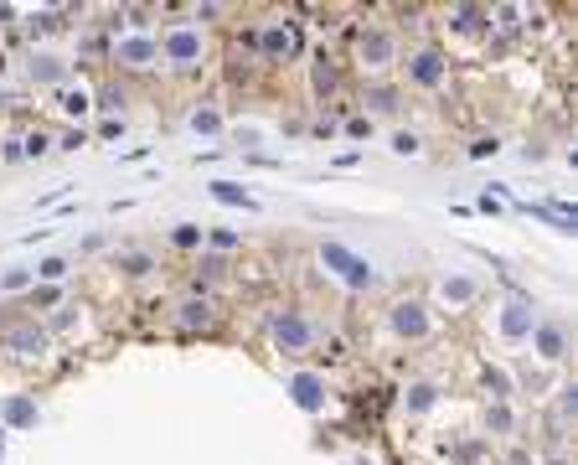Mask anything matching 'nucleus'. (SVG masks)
Listing matches in <instances>:
<instances>
[{"label":"nucleus","mask_w":578,"mask_h":465,"mask_svg":"<svg viewBox=\"0 0 578 465\" xmlns=\"http://www.w3.org/2000/svg\"><path fill=\"white\" fill-rule=\"evenodd\" d=\"M155 42H160V62H171V67H197L202 52H207L202 31L191 27V21H171V27L155 36Z\"/></svg>","instance_id":"1"},{"label":"nucleus","mask_w":578,"mask_h":465,"mask_svg":"<svg viewBox=\"0 0 578 465\" xmlns=\"http://www.w3.org/2000/svg\"><path fill=\"white\" fill-rule=\"evenodd\" d=\"M320 264H326L341 284H351V290H372V284H377V269L366 264L362 253H351L346 244H320Z\"/></svg>","instance_id":"2"},{"label":"nucleus","mask_w":578,"mask_h":465,"mask_svg":"<svg viewBox=\"0 0 578 465\" xmlns=\"http://www.w3.org/2000/svg\"><path fill=\"white\" fill-rule=\"evenodd\" d=\"M300 52V31L289 21H264L258 27V62H284Z\"/></svg>","instance_id":"3"},{"label":"nucleus","mask_w":578,"mask_h":465,"mask_svg":"<svg viewBox=\"0 0 578 465\" xmlns=\"http://www.w3.org/2000/svg\"><path fill=\"white\" fill-rule=\"evenodd\" d=\"M274 346L279 352H289V357H300V352L315 346V326L304 321L300 310H284V315L274 321Z\"/></svg>","instance_id":"4"},{"label":"nucleus","mask_w":578,"mask_h":465,"mask_svg":"<svg viewBox=\"0 0 578 465\" xmlns=\"http://www.w3.org/2000/svg\"><path fill=\"white\" fill-rule=\"evenodd\" d=\"M114 62H119L124 73H150L155 62H160V42L155 36H119L114 42Z\"/></svg>","instance_id":"5"},{"label":"nucleus","mask_w":578,"mask_h":465,"mask_svg":"<svg viewBox=\"0 0 578 465\" xmlns=\"http://www.w3.org/2000/svg\"><path fill=\"white\" fill-rule=\"evenodd\" d=\"M408 83L413 89H439L444 78H450V62H444V52H434V47H419V52H408Z\"/></svg>","instance_id":"6"},{"label":"nucleus","mask_w":578,"mask_h":465,"mask_svg":"<svg viewBox=\"0 0 578 465\" xmlns=\"http://www.w3.org/2000/svg\"><path fill=\"white\" fill-rule=\"evenodd\" d=\"M357 58H362V67H372V73H382L388 62H397V42H393V31L366 27V31H362V47H357Z\"/></svg>","instance_id":"7"},{"label":"nucleus","mask_w":578,"mask_h":465,"mask_svg":"<svg viewBox=\"0 0 578 465\" xmlns=\"http://www.w3.org/2000/svg\"><path fill=\"white\" fill-rule=\"evenodd\" d=\"M393 331L408 341H424L434 331V321H428V310L419 300H403V306H393Z\"/></svg>","instance_id":"8"},{"label":"nucleus","mask_w":578,"mask_h":465,"mask_svg":"<svg viewBox=\"0 0 578 465\" xmlns=\"http://www.w3.org/2000/svg\"><path fill=\"white\" fill-rule=\"evenodd\" d=\"M176 326H181V331H212V326H217V306L207 300V295H191V300L176 306Z\"/></svg>","instance_id":"9"},{"label":"nucleus","mask_w":578,"mask_h":465,"mask_svg":"<svg viewBox=\"0 0 578 465\" xmlns=\"http://www.w3.org/2000/svg\"><path fill=\"white\" fill-rule=\"evenodd\" d=\"M532 326H537V315H532V306H506V315H501V331L517 341V337H532Z\"/></svg>","instance_id":"10"},{"label":"nucleus","mask_w":578,"mask_h":465,"mask_svg":"<svg viewBox=\"0 0 578 465\" xmlns=\"http://www.w3.org/2000/svg\"><path fill=\"white\" fill-rule=\"evenodd\" d=\"M532 337H537V352H543L548 362H558V357L568 352V331H563V326H532Z\"/></svg>","instance_id":"11"},{"label":"nucleus","mask_w":578,"mask_h":465,"mask_svg":"<svg viewBox=\"0 0 578 465\" xmlns=\"http://www.w3.org/2000/svg\"><path fill=\"white\" fill-rule=\"evenodd\" d=\"M207 191H212L222 207H243V213H253V207H258V202H253V197H248V191H243L238 182H212Z\"/></svg>","instance_id":"12"},{"label":"nucleus","mask_w":578,"mask_h":465,"mask_svg":"<svg viewBox=\"0 0 578 465\" xmlns=\"http://www.w3.org/2000/svg\"><path fill=\"white\" fill-rule=\"evenodd\" d=\"M58 109L67 114V120H78V114H89V109H93V93L89 89H62L58 93Z\"/></svg>","instance_id":"13"},{"label":"nucleus","mask_w":578,"mask_h":465,"mask_svg":"<svg viewBox=\"0 0 578 465\" xmlns=\"http://www.w3.org/2000/svg\"><path fill=\"white\" fill-rule=\"evenodd\" d=\"M31 78L36 83H62L67 67H62V58H31Z\"/></svg>","instance_id":"14"},{"label":"nucleus","mask_w":578,"mask_h":465,"mask_svg":"<svg viewBox=\"0 0 578 465\" xmlns=\"http://www.w3.org/2000/svg\"><path fill=\"white\" fill-rule=\"evenodd\" d=\"M5 346H11V352H21V357H31V352H42V346H47V337H42V331H11V337H5Z\"/></svg>","instance_id":"15"},{"label":"nucleus","mask_w":578,"mask_h":465,"mask_svg":"<svg viewBox=\"0 0 578 465\" xmlns=\"http://www.w3.org/2000/svg\"><path fill=\"white\" fill-rule=\"evenodd\" d=\"M129 104V93L124 89H98L93 93V109H104V114H114V109H124Z\"/></svg>","instance_id":"16"},{"label":"nucleus","mask_w":578,"mask_h":465,"mask_svg":"<svg viewBox=\"0 0 578 465\" xmlns=\"http://www.w3.org/2000/svg\"><path fill=\"white\" fill-rule=\"evenodd\" d=\"M408 408H413V414H428V408H434V388H428V383H413V388H408Z\"/></svg>","instance_id":"17"},{"label":"nucleus","mask_w":578,"mask_h":465,"mask_svg":"<svg viewBox=\"0 0 578 465\" xmlns=\"http://www.w3.org/2000/svg\"><path fill=\"white\" fill-rule=\"evenodd\" d=\"M5 419H11V424H36V408H31L27 399H11L5 403Z\"/></svg>","instance_id":"18"},{"label":"nucleus","mask_w":578,"mask_h":465,"mask_svg":"<svg viewBox=\"0 0 578 465\" xmlns=\"http://www.w3.org/2000/svg\"><path fill=\"white\" fill-rule=\"evenodd\" d=\"M119 269H124V275H150V269H155V259H150V253H124V259H119Z\"/></svg>","instance_id":"19"},{"label":"nucleus","mask_w":578,"mask_h":465,"mask_svg":"<svg viewBox=\"0 0 578 465\" xmlns=\"http://www.w3.org/2000/svg\"><path fill=\"white\" fill-rule=\"evenodd\" d=\"M393 151L397 155H419V151H424V140H419L413 129H397V135H393Z\"/></svg>","instance_id":"20"},{"label":"nucleus","mask_w":578,"mask_h":465,"mask_svg":"<svg viewBox=\"0 0 578 465\" xmlns=\"http://www.w3.org/2000/svg\"><path fill=\"white\" fill-rule=\"evenodd\" d=\"M202 238H207V233H202V228H191V222H181V228L171 233V244H176V248H197Z\"/></svg>","instance_id":"21"},{"label":"nucleus","mask_w":578,"mask_h":465,"mask_svg":"<svg viewBox=\"0 0 578 465\" xmlns=\"http://www.w3.org/2000/svg\"><path fill=\"white\" fill-rule=\"evenodd\" d=\"M315 393H320V383H315V377H295V399H300L304 408H315V403H320Z\"/></svg>","instance_id":"22"},{"label":"nucleus","mask_w":578,"mask_h":465,"mask_svg":"<svg viewBox=\"0 0 578 465\" xmlns=\"http://www.w3.org/2000/svg\"><path fill=\"white\" fill-rule=\"evenodd\" d=\"M47 151H52V140H47L42 129H36V135H27V140H21V155H47Z\"/></svg>","instance_id":"23"},{"label":"nucleus","mask_w":578,"mask_h":465,"mask_svg":"<svg viewBox=\"0 0 578 465\" xmlns=\"http://www.w3.org/2000/svg\"><path fill=\"white\" fill-rule=\"evenodd\" d=\"M501 151V140H496V135H481V140H470V155H475V160H486V155H496Z\"/></svg>","instance_id":"24"},{"label":"nucleus","mask_w":578,"mask_h":465,"mask_svg":"<svg viewBox=\"0 0 578 465\" xmlns=\"http://www.w3.org/2000/svg\"><path fill=\"white\" fill-rule=\"evenodd\" d=\"M36 275H42V279H62V275H67V259H42Z\"/></svg>","instance_id":"25"},{"label":"nucleus","mask_w":578,"mask_h":465,"mask_svg":"<svg viewBox=\"0 0 578 465\" xmlns=\"http://www.w3.org/2000/svg\"><path fill=\"white\" fill-rule=\"evenodd\" d=\"M444 295H455V300H470V295H475V284H470V279H444Z\"/></svg>","instance_id":"26"},{"label":"nucleus","mask_w":578,"mask_h":465,"mask_svg":"<svg viewBox=\"0 0 578 465\" xmlns=\"http://www.w3.org/2000/svg\"><path fill=\"white\" fill-rule=\"evenodd\" d=\"M393 98H397L393 89H372V93H366V104H372V109H397Z\"/></svg>","instance_id":"27"},{"label":"nucleus","mask_w":578,"mask_h":465,"mask_svg":"<svg viewBox=\"0 0 578 465\" xmlns=\"http://www.w3.org/2000/svg\"><path fill=\"white\" fill-rule=\"evenodd\" d=\"M58 145H62V151H83V145H89V135H83V129H67Z\"/></svg>","instance_id":"28"},{"label":"nucleus","mask_w":578,"mask_h":465,"mask_svg":"<svg viewBox=\"0 0 578 465\" xmlns=\"http://www.w3.org/2000/svg\"><path fill=\"white\" fill-rule=\"evenodd\" d=\"M191 124H197V129H217L222 120H217V109H197V120H191Z\"/></svg>","instance_id":"29"},{"label":"nucleus","mask_w":578,"mask_h":465,"mask_svg":"<svg viewBox=\"0 0 578 465\" xmlns=\"http://www.w3.org/2000/svg\"><path fill=\"white\" fill-rule=\"evenodd\" d=\"M27 269H11V275H5V279H0V290H21V284H27Z\"/></svg>","instance_id":"30"},{"label":"nucleus","mask_w":578,"mask_h":465,"mask_svg":"<svg viewBox=\"0 0 578 465\" xmlns=\"http://www.w3.org/2000/svg\"><path fill=\"white\" fill-rule=\"evenodd\" d=\"M490 430L506 434V430H512V414H506V408H490Z\"/></svg>","instance_id":"31"},{"label":"nucleus","mask_w":578,"mask_h":465,"mask_svg":"<svg viewBox=\"0 0 578 465\" xmlns=\"http://www.w3.org/2000/svg\"><path fill=\"white\" fill-rule=\"evenodd\" d=\"M58 300H62L58 290H36V295H31V310H36V306H58Z\"/></svg>","instance_id":"32"},{"label":"nucleus","mask_w":578,"mask_h":465,"mask_svg":"<svg viewBox=\"0 0 578 465\" xmlns=\"http://www.w3.org/2000/svg\"><path fill=\"white\" fill-rule=\"evenodd\" d=\"M212 248H238V233H212Z\"/></svg>","instance_id":"33"},{"label":"nucleus","mask_w":578,"mask_h":465,"mask_svg":"<svg viewBox=\"0 0 578 465\" xmlns=\"http://www.w3.org/2000/svg\"><path fill=\"white\" fill-rule=\"evenodd\" d=\"M357 465H366V461H357Z\"/></svg>","instance_id":"34"}]
</instances>
